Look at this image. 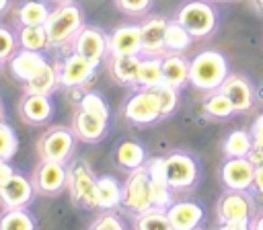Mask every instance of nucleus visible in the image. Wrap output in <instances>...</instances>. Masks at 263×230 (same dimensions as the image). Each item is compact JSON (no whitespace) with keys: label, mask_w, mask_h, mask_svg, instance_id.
<instances>
[{"label":"nucleus","mask_w":263,"mask_h":230,"mask_svg":"<svg viewBox=\"0 0 263 230\" xmlns=\"http://www.w3.org/2000/svg\"><path fill=\"white\" fill-rule=\"evenodd\" d=\"M43 27H45V33L49 39V47H64V45L72 43L76 33L84 27L82 8L74 0L62 2L49 12Z\"/></svg>","instance_id":"nucleus-1"},{"label":"nucleus","mask_w":263,"mask_h":230,"mask_svg":"<svg viewBox=\"0 0 263 230\" xmlns=\"http://www.w3.org/2000/svg\"><path fill=\"white\" fill-rule=\"evenodd\" d=\"M228 74H230L228 72V62L216 49L199 51L189 62V82L197 90H205V92L218 90Z\"/></svg>","instance_id":"nucleus-2"},{"label":"nucleus","mask_w":263,"mask_h":230,"mask_svg":"<svg viewBox=\"0 0 263 230\" xmlns=\"http://www.w3.org/2000/svg\"><path fill=\"white\" fill-rule=\"evenodd\" d=\"M175 21L191 35V37H208L218 23V14L214 10V6H210L203 0H191L187 4H183L177 14Z\"/></svg>","instance_id":"nucleus-3"},{"label":"nucleus","mask_w":263,"mask_h":230,"mask_svg":"<svg viewBox=\"0 0 263 230\" xmlns=\"http://www.w3.org/2000/svg\"><path fill=\"white\" fill-rule=\"evenodd\" d=\"M121 205L134 214H142V212H148L154 207V197H152L146 164L129 170V175L121 187Z\"/></svg>","instance_id":"nucleus-4"},{"label":"nucleus","mask_w":263,"mask_h":230,"mask_svg":"<svg viewBox=\"0 0 263 230\" xmlns=\"http://www.w3.org/2000/svg\"><path fill=\"white\" fill-rule=\"evenodd\" d=\"M66 187L70 189V195L76 203L84 207H97V177L86 160L76 158L68 164Z\"/></svg>","instance_id":"nucleus-5"},{"label":"nucleus","mask_w":263,"mask_h":230,"mask_svg":"<svg viewBox=\"0 0 263 230\" xmlns=\"http://www.w3.org/2000/svg\"><path fill=\"white\" fill-rule=\"evenodd\" d=\"M74 131L66 125H53L47 131L41 133L37 140V154L41 160H53V162H68L74 150Z\"/></svg>","instance_id":"nucleus-6"},{"label":"nucleus","mask_w":263,"mask_h":230,"mask_svg":"<svg viewBox=\"0 0 263 230\" xmlns=\"http://www.w3.org/2000/svg\"><path fill=\"white\" fill-rule=\"evenodd\" d=\"M216 214L222 224L249 226V222L255 214V203L247 191L226 189V193H222V197L218 199Z\"/></svg>","instance_id":"nucleus-7"},{"label":"nucleus","mask_w":263,"mask_h":230,"mask_svg":"<svg viewBox=\"0 0 263 230\" xmlns=\"http://www.w3.org/2000/svg\"><path fill=\"white\" fill-rule=\"evenodd\" d=\"M123 115L127 121L138 123V125H148L158 119H162L160 111V101L154 88H140L136 90L123 107Z\"/></svg>","instance_id":"nucleus-8"},{"label":"nucleus","mask_w":263,"mask_h":230,"mask_svg":"<svg viewBox=\"0 0 263 230\" xmlns=\"http://www.w3.org/2000/svg\"><path fill=\"white\" fill-rule=\"evenodd\" d=\"M162 170L171 189H189L197 181V162L185 152H173L162 158Z\"/></svg>","instance_id":"nucleus-9"},{"label":"nucleus","mask_w":263,"mask_h":230,"mask_svg":"<svg viewBox=\"0 0 263 230\" xmlns=\"http://www.w3.org/2000/svg\"><path fill=\"white\" fill-rule=\"evenodd\" d=\"M33 187L37 193L53 197L60 191L66 189L68 183V166L64 162H53V160H41L37 168L33 170Z\"/></svg>","instance_id":"nucleus-10"},{"label":"nucleus","mask_w":263,"mask_h":230,"mask_svg":"<svg viewBox=\"0 0 263 230\" xmlns=\"http://www.w3.org/2000/svg\"><path fill=\"white\" fill-rule=\"evenodd\" d=\"M58 66V80L60 86L64 88H78L82 84H86L97 70V64H92L90 60L78 55L76 51H72L70 55H66Z\"/></svg>","instance_id":"nucleus-11"},{"label":"nucleus","mask_w":263,"mask_h":230,"mask_svg":"<svg viewBox=\"0 0 263 230\" xmlns=\"http://www.w3.org/2000/svg\"><path fill=\"white\" fill-rule=\"evenodd\" d=\"M72 51L99 66L109 51V37L99 27H82L72 39Z\"/></svg>","instance_id":"nucleus-12"},{"label":"nucleus","mask_w":263,"mask_h":230,"mask_svg":"<svg viewBox=\"0 0 263 230\" xmlns=\"http://www.w3.org/2000/svg\"><path fill=\"white\" fill-rule=\"evenodd\" d=\"M33 181L21 172H14L6 185L0 187V203L4 209H14V207H27L33 201L35 195Z\"/></svg>","instance_id":"nucleus-13"},{"label":"nucleus","mask_w":263,"mask_h":230,"mask_svg":"<svg viewBox=\"0 0 263 230\" xmlns=\"http://www.w3.org/2000/svg\"><path fill=\"white\" fill-rule=\"evenodd\" d=\"M220 177L226 189L249 191L255 179V164L249 158H228L220 170Z\"/></svg>","instance_id":"nucleus-14"},{"label":"nucleus","mask_w":263,"mask_h":230,"mask_svg":"<svg viewBox=\"0 0 263 230\" xmlns=\"http://www.w3.org/2000/svg\"><path fill=\"white\" fill-rule=\"evenodd\" d=\"M18 113H21L23 121L29 125H43L53 115V103L47 94L25 92V97L18 103Z\"/></svg>","instance_id":"nucleus-15"},{"label":"nucleus","mask_w":263,"mask_h":230,"mask_svg":"<svg viewBox=\"0 0 263 230\" xmlns=\"http://www.w3.org/2000/svg\"><path fill=\"white\" fill-rule=\"evenodd\" d=\"M109 53L111 55H140L142 53L140 25L117 27L109 35Z\"/></svg>","instance_id":"nucleus-16"},{"label":"nucleus","mask_w":263,"mask_h":230,"mask_svg":"<svg viewBox=\"0 0 263 230\" xmlns=\"http://www.w3.org/2000/svg\"><path fill=\"white\" fill-rule=\"evenodd\" d=\"M47 64V57L43 51H31V49H16V53L8 60V70L18 82L31 80L43 66Z\"/></svg>","instance_id":"nucleus-17"},{"label":"nucleus","mask_w":263,"mask_h":230,"mask_svg":"<svg viewBox=\"0 0 263 230\" xmlns=\"http://www.w3.org/2000/svg\"><path fill=\"white\" fill-rule=\"evenodd\" d=\"M220 90L230 99L236 113H245L253 107V86L240 74H228L226 80L220 84Z\"/></svg>","instance_id":"nucleus-18"},{"label":"nucleus","mask_w":263,"mask_h":230,"mask_svg":"<svg viewBox=\"0 0 263 230\" xmlns=\"http://www.w3.org/2000/svg\"><path fill=\"white\" fill-rule=\"evenodd\" d=\"M168 21L162 16H152L140 25L142 35V53L146 55H164V33Z\"/></svg>","instance_id":"nucleus-19"},{"label":"nucleus","mask_w":263,"mask_h":230,"mask_svg":"<svg viewBox=\"0 0 263 230\" xmlns=\"http://www.w3.org/2000/svg\"><path fill=\"white\" fill-rule=\"evenodd\" d=\"M72 131L78 140L95 144L107 136V119H101L92 113L78 109L74 113V119H72Z\"/></svg>","instance_id":"nucleus-20"},{"label":"nucleus","mask_w":263,"mask_h":230,"mask_svg":"<svg viewBox=\"0 0 263 230\" xmlns=\"http://www.w3.org/2000/svg\"><path fill=\"white\" fill-rule=\"evenodd\" d=\"M166 216L175 230H195L203 218V209L195 201H177L166 207Z\"/></svg>","instance_id":"nucleus-21"},{"label":"nucleus","mask_w":263,"mask_h":230,"mask_svg":"<svg viewBox=\"0 0 263 230\" xmlns=\"http://www.w3.org/2000/svg\"><path fill=\"white\" fill-rule=\"evenodd\" d=\"M148 168V177H150V189H152V197H154V207L158 209H166L173 203V195H171V185L166 183L164 170H162V158H150L146 162Z\"/></svg>","instance_id":"nucleus-22"},{"label":"nucleus","mask_w":263,"mask_h":230,"mask_svg":"<svg viewBox=\"0 0 263 230\" xmlns=\"http://www.w3.org/2000/svg\"><path fill=\"white\" fill-rule=\"evenodd\" d=\"M162 62V80L168 86L183 88L189 82V62L183 53H164Z\"/></svg>","instance_id":"nucleus-23"},{"label":"nucleus","mask_w":263,"mask_h":230,"mask_svg":"<svg viewBox=\"0 0 263 230\" xmlns=\"http://www.w3.org/2000/svg\"><path fill=\"white\" fill-rule=\"evenodd\" d=\"M140 60H142L140 55H111L109 72L115 78V82L125 84V86H136Z\"/></svg>","instance_id":"nucleus-24"},{"label":"nucleus","mask_w":263,"mask_h":230,"mask_svg":"<svg viewBox=\"0 0 263 230\" xmlns=\"http://www.w3.org/2000/svg\"><path fill=\"white\" fill-rule=\"evenodd\" d=\"M60 86V80H58V66L55 64H45L31 80H27L23 84L25 92H31V94H51L55 88Z\"/></svg>","instance_id":"nucleus-25"},{"label":"nucleus","mask_w":263,"mask_h":230,"mask_svg":"<svg viewBox=\"0 0 263 230\" xmlns=\"http://www.w3.org/2000/svg\"><path fill=\"white\" fill-rule=\"evenodd\" d=\"M162 55H146L140 60L138 66V78H136V86L138 88H156L158 84H162Z\"/></svg>","instance_id":"nucleus-26"},{"label":"nucleus","mask_w":263,"mask_h":230,"mask_svg":"<svg viewBox=\"0 0 263 230\" xmlns=\"http://www.w3.org/2000/svg\"><path fill=\"white\" fill-rule=\"evenodd\" d=\"M117 205H121V185L105 175L97 179V207L103 212H111Z\"/></svg>","instance_id":"nucleus-27"},{"label":"nucleus","mask_w":263,"mask_h":230,"mask_svg":"<svg viewBox=\"0 0 263 230\" xmlns=\"http://www.w3.org/2000/svg\"><path fill=\"white\" fill-rule=\"evenodd\" d=\"M51 8L43 0H25L16 8V21L21 27H35V25H45Z\"/></svg>","instance_id":"nucleus-28"},{"label":"nucleus","mask_w":263,"mask_h":230,"mask_svg":"<svg viewBox=\"0 0 263 230\" xmlns=\"http://www.w3.org/2000/svg\"><path fill=\"white\" fill-rule=\"evenodd\" d=\"M115 162L121 166V168H127V170H134V168H140L146 164V152L144 148L134 142V140H123L117 144L115 148Z\"/></svg>","instance_id":"nucleus-29"},{"label":"nucleus","mask_w":263,"mask_h":230,"mask_svg":"<svg viewBox=\"0 0 263 230\" xmlns=\"http://www.w3.org/2000/svg\"><path fill=\"white\" fill-rule=\"evenodd\" d=\"M16 41H18L21 49H31V51H45L49 47V39H47V33H45L43 25L18 27Z\"/></svg>","instance_id":"nucleus-30"},{"label":"nucleus","mask_w":263,"mask_h":230,"mask_svg":"<svg viewBox=\"0 0 263 230\" xmlns=\"http://www.w3.org/2000/svg\"><path fill=\"white\" fill-rule=\"evenodd\" d=\"M251 148H253V136H251V131H245V129L230 131L222 146V150L228 158H247Z\"/></svg>","instance_id":"nucleus-31"},{"label":"nucleus","mask_w":263,"mask_h":230,"mask_svg":"<svg viewBox=\"0 0 263 230\" xmlns=\"http://www.w3.org/2000/svg\"><path fill=\"white\" fill-rule=\"evenodd\" d=\"M0 230H37V222L27 207L4 209L0 216Z\"/></svg>","instance_id":"nucleus-32"},{"label":"nucleus","mask_w":263,"mask_h":230,"mask_svg":"<svg viewBox=\"0 0 263 230\" xmlns=\"http://www.w3.org/2000/svg\"><path fill=\"white\" fill-rule=\"evenodd\" d=\"M203 113L208 117H212V119H226V117H230L236 111H234L230 99L218 88V90H212L205 97V101H203Z\"/></svg>","instance_id":"nucleus-33"},{"label":"nucleus","mask_w":263,"mask_h":230,"mask_svg":"<svg viewBox=\"0 0 263 230\" xmlns=\"http://www.w3.org/2000/svg\"><path fill=\"white\" fill-rule=\"evenodd\" d=\"M134 228L136 230H175L171 226V220L166 216V209H158V207H152L148 212L136 214Z\"/></svg>","instance_id":"nucleus-34"},{"label":"nucleus","mask_w":263,"mask_h":230,"mask_svg":"<svg viewBox=\"0 0 263 230\" xmlns=\"http://www.w3.org/2000/svg\"><path fill=\"white\" fill-rule=\"evenodd\" d=\"M191 35L177 23H168L166 27V33H164V51L166 53H183L189 45H191Z\"/></svg>","instance_id":"nucleus-35"},{"label":"nucleus","mask_w":263,"mask_h":230,"mask_svg":"<svg viewBox=\"0 0 263 230\" xmlns=\"http://www.w3.org/2000/svg\"><path fill=\"white\" fill-rule=\"evenodd\" d=\"M18 150V136L6 121L0 123V160H10Z\"/></svg>","instance_id":"nucleus-36"},{"label":"nucleus","mask_w":263,"mask_h":230,"mask_svg":"<svg viewBox=\"0 0 263 230\" xmlns=\"http://www.w3.org/2000/svg\"><path fill=\"white\" fill-rule=\"evenodd\" d=\"M156 94H158V101H160V111H162V117H168L173 115V111L177 109L179 105V88L175 86H168V84H158L156 88Z\"/></svg>","instance_id":"nucleus-37"},{"label":"nucleus","mask_w":263,"mask_h":230,"mask_svg":"<svg viewBox=\"0 0 263 230\" xmlns=\"http://www.w3.org/2000/svg\"><path fill=\"white\" fill-rule=\"evenodd\" d=\"M78 109H82V111H86V113H92V115H97V117L109 121V107H107L105 99H103L99 92H86V94L80 99Z\"/></svg>","instance_id":"nucleus-38"},{"label":"nucleus","mask_w":263,"mask_h":230,"mask_svg":"<svg viewBox=\"0 0 263 230\" xmlns=\"http://www.w3.org/2000/svg\"><path fill=\"white\" fill-rule=\"evenodd\" d=\"M16 49H18L16 35L10 29L0 25V62H8L16 53Z\"/></svg>","instance_id":"nucleus-39"},{"label":"nucleus","mask_w":263,"mask_h":230,"mask_svg":"<svg viewBox=\"0 0 263 230\" xmlns=\"http://www.w3.org/2000/svg\"><path fill=\"white\" fill-rule=\"evenodd\" d=\"M88 230H125L123 222L113 214V212H103L92 224Z\"/></svg>","instance_id":"nucleus-40"},{"label":"nucleus","mask_w":263,"mask_h":230,"mask_svg":"<svg viewBox=\"0 0 263 230\" xmlns=\"http://www.w3.org/2000/svg\"><path fill=\"white\" fill-rule=\"evenodd\" d=\"M115 4L121 12L138 16V14H144L152 6V0H115Z\"/></svg>","instance_id":"nucleus-41"},{"label":"nucleus","mask_w":263,"mask_h":230,"mask_svg":"<svg viewBox=\"0 0 263 230\" xmlns=\"http://www.w3.org/2000/svg\"><path fill=\"white\" fill-rule=\"evenodd\" d=\"M247 158H249L255 166L263 164V140H253V148H251V152H249Z\"/></svg>","instance_id":"nucleus-42"},{"label":"nucleus","mask_w":263,"mask_h":230,"mask_svg":"<svg viewBox=\"0 0 263 230\" xmlns=\"http://www.w3.org/2000/svg\"><path fill=\"white\" fill-rule=\"evenodd\" d=\"M16 170L12 168V164H8V160H0V187L8 183V179L14 175Z\"/></svg>","instance_id":"nucleus-43"},{"label":"nucleus","mask_w":263,"mask_h":230,"mask_svg":"<svg viewBox=\"0 0 263 230\" xmlns=\"http://www.w3.org/2000/svg\"><path fill=\"white\" fill-rule=\"evenodd\" d=\"M251 136H253V140H263V115H259L255 121H253V125H251Z\"/></svg>","instance_id":"nucleus-44"},{"label":"nucleus","mask_w":263,"mask_h":230,"mask_svg":"<svg viewBox=\"0 0 263 230\" xmlns=\"http://www.w3.org/2000/svg\"><path fill=\"white\" fill-rule=\"evenodd\" d=\"M253 187L263 195V164L255 166V179H253Z\"/></svg>","instance_id":"nucleus-45"},{"label":"nucleus","mask_w":263,"mask_h":230,"mask_svg":"<svg viewBox=\"0 0 263 230\" xmlns=\"http://www.w3.org/2000/svg\"><path fill=\"white\" fill-rule=\"evenodd\" d=\"M249 230H263V212L257 214L255 218H251V222H249Z\"/></svg>","instance_id":"nucleus-46"},{"label":"nucleus","mask_w":263,"mask_h":230,"mask_svg":"<svg viewBox=\"0 0 263 230\" xmlns=\"http://www.w3.org/2000/svg\"><path fill=\"white\" fill-rule=\"evenodd\" d=\"M220 230H249V226H238V224H222Z\"/></svg>","instance_id":"nucleus-47"},{"label":"nucleus","mask_w":263,"mask_h":230,"mask_svg":"<svg viewBox=\"0 0 263 230\" xmlns=\"http://www.w3.org/2000/svg\"><path fill=\"white\" fill-rule=\"evenodd\" d=\"M8 4H10V0H0V14H2V12L8 8Z\"/></svg>","instance_id":"nucleus-48"},{"label":"nucleus","mask_w":263,"mask_h":230,"mask_svg":"<svg viewBox=\"0 0 263 230\" xmlns=\"http://www.w3.org/2000/svg\"><path fill=\"white\" fill-rule=\"evenodd\" d=\"M4 121V105H2V99H0V123Z\"/></svg>","instance_id":"nucleus-49"},{"label":"nucleus","mask_w":263,"mask_h":230,"mask_svg":"<svg viewBox=\"0 0 263 230\" xmlns=\"http://www.w3.org/2000/svg\"><path fill=\"white\" fill-rule=\"evenodd\" d=\"M53 2H58V4H62V2H72V0H53Z\"/></svg>","instance_id":"nucleus-50"},{"label":"nucleus","mask_w":263,"mask_h":230,"mask_svg":"<svg viewBox=\"0 0 263 230\" xmlns=\"http://www.w3.org/2000/svg\"><path fill=\"white\" fill-rule=\"evenodd\" d=\"M259 4H261V6H263V0H259Z\"/></svg>","instance_id":"nucleus-51"},{"label":"nucleus","mask_w":263,"mask_h":230,"mask_svg":"<svg viewBox=\"0 0 263 230\" xmlns=\"http://www.w3.org/2000/svg\"><path fill=\"white\" fill-rule=\"evenodd\" d=\"M218 2H224V0H218Z\"/></svg>","instance_id":"nucleus-52"},{"label":"nucleus","mask_w":263,"mask_h":230,"mask_svg":"<svg viewBox=\"0 0 263 230\" xmlns=\"http://www.w3.org/2000/svg\"><path fill=\"white\" fill-rule=\"evenodd\" d=\"M0 66H2V62H0Z\"/></svg>","instance_id":"nucleus-53"},{"label":"nucleus","mask_w":263,"mask_h":230,"mask_svg":"<svg viewBox=\"0 0 263 230\" xmlns=\"http://www.w3.org/2000/svg\"><path fill=\"white\" fill-rule=\"evenodd\" d=\"M195 230H199V228H195Z\"/></svg>","instance_id":"nucleus-54"}]
</instances>
